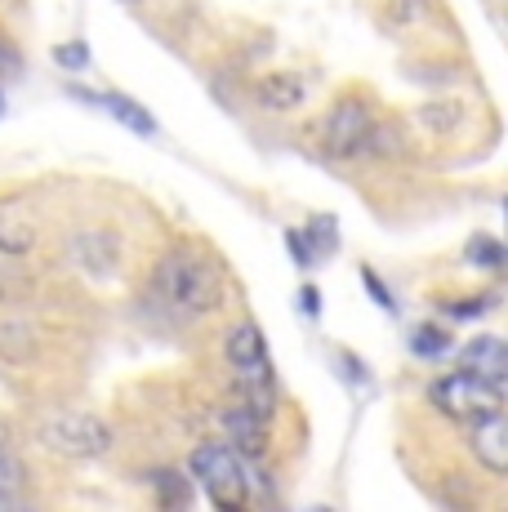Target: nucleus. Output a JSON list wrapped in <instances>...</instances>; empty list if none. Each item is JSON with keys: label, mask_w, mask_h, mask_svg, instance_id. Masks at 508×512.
I'll return each mask as SVG.
<instances>
[{"label": "nucleus", "mask_w": 508, "mask_h": 512, "mask_svg": "<svg viewBox=\"0 0 508 512\" xmlns=\"http://www.w3.org/2000/svg\"><path fill=\"white\" fill-rule=\"evenodd\" d=\"M156 294H161L170 308L188 312V317H201V312L223 308V294H228V281L214 268L210 259H197V254H170V259L156 268Z\"/></svg>", "instance_id": "obj_1"}, {"label": "nucleus", "mask_w": 508, "mask_h": 512, "mask_svg": "<svg viewBox=\"0 0 508 512\" xmlns=\"http://www.w3.org/2000/svg\"><path fill=\"white\" fill-rule=\"evenodd\" d=\"M192 477L205 486V495H210L214 508H223V512L246 508V499H250L246 468H241L237 450H228L223 441H210V446L192 450Z\"/></svg>", "instance_id": "obj_2"}, {"label": "nucleus", "mask_w": 508, "mask_h": 512, "mask_svg": "<svg viewBox=\"0 0 508 512\" xmlns=\"http://www.w3.org/2000/svg\"><path fill=\"white\" fill-rule=\"evenodd\" d=\"M428 397H433V406L442 410V415H451L459 423H477V419L495 415V410H504L500 383H486L468 370H455V374H446V379H437Z\"/></svg>", "instance_id": "obj_3"}, {"label": "nucleus", "mask_w": 508, "mask_h": 512, "mask_svg": "<svg viewBox=\"0 0 508 512\" xmlns=\"http://www.w3.org/2000/svg\"><path fill=\"white\" fill-rule=\"evenodd\" d=\"M41 441L67 459H99L112 450V428L85 410H58L54 419L41 423Z\"/></svg>", "instance_id": "obj_4"}, {"label": "nucleus", "mask_w": 508, "mask_h": 512, "mask_svg": "<svg viewBox=\"0 0 508 512\" xmlns=\"http://www.w3.org/2000/svg\"><path fill=\"white\" fill-rule=\"evenodd\" d=\"M375 116L361 98H339L335 112L326 116V152L339 156V161H353L357 152L370 147V134H375Z\"/></svg>", "instance_id": "obj_5"}, {"label": "nucleus", "mask_w": 508, "mask_h": 512, "mask_svg": "<svg viewBox=\"0 0 508 512\" xmlns=\"http://www.w3.org/2000/svg\"><path fill=\"white\" fill-rule=\"evenodd\" d=\"M473 459L482 464L491 477H504L508 472V423H504V410H495V415L477 419L473 423Z\"/></svg>", "instance_id": "obj_6"}, {"label": "nucleus", "mask_w": 508, "mask_h": 512, "mask_svg": "<svg viewBox=\"0 0 508 512\" xmlns=\"http://www.w3.org/2000/svg\"><path fill=\"white\" fill-rule=\"evenodd\" d=\"M459 370H468V374H477V379L500 383V388H504V374H508L504 343L495 339V334H477V339L468 343L464 352H459Z\"/></svg>", "instance_id": "obj_7"}, {"label": "nucleus", "mask_w": 508, "mask_h": 512, "mask_svg": "<svg viewBox=\"0 0 508 512\" xmlns=\"http://www.w3.org/2000/svg\"><path fill=\"white\" fill-rule=\"evenodd\" d=\"M223 446L228 450H241V455L259 459L263 450H268V423H263L259 415H250L246 406H232L228 415H223Z\"/></svg>", "instance_id": "obj_8"}, {"label": "nucleus", "mask_w": 508, "mask_h": 512, "mask_svg": "<svg viewBox=\"0 0 508 512\" xmlns=\"http://www.w3.org/2000/svg\"><path fill=\"white\" fill-rule=\"evenodd\" d=\"M254 98H259L268 112H295L299 103H304V81L290 72H277V76H263L259 85H254Z\"/></svg>", "instance_id": "obj_9"}, {"label": "nucleus", "mask_w": 508, "mask_h": 512, "mask_svg": "<svg viewBox=\"0 0 508 512\" xmlns=\"http://www.w3.org/2000/svg\"><path fill=\"white\" fill-rule=\"evenodd\" d=\"M268 352H263V330L259 326H250V321H241L237 330L228 334V361L232 366H254V361H263Z\"/></svg>", "instance_id": "obj_10"}, {"label": "nucleus", "mask_w": 508, "mask_h": 512, "mask_svg": "<svg viewBox=\"0 0 508 512\" xmlns=\"http://www.w3.org/2000/svg\"><path fill=\"white\" fill-rule=\"evenodd\" d=\"M99 103L116 116V121L125 125V130H134V134H156L152 112H148V107H139L134 98H125V94H107V98H99Z\"/></svg>", "instance_id": "obj_11"}, {"label": "nucleus", "mask_w": 508, "mask_h": 512, "mask_svg": "<svg viewBox=\"0 0 508 512\" xmlns=\"http://www.w3.org/2000/svg\"><path fill=\"white\" fill-rule=\"evenodd\" d=\"M152 486H156V499H161V508H192V481L183 477V472H174V468L156 472Z\"/></svg>", "instance_id": "obj_12"}, {"label": "nucleus", "mask_w": 508, "mask_h": 512, "mask_svg": "<svg viewBox=\"0 0 508 512\" xmlns=\"http://www.w3.org/2000/svg\"><path fill=\"white\" fill-rule=\"evenodd\" d=\"M23 490H27V468L18 464V459L0 455V508L18 504V499H23Z\"/></svg>", "instance_id": "obj_13"}, {"label": "nucleus", "mask_w": 508, "mask_h": 512, "mask_svg": "<svg viewBox=\"0 0 508 512\" xmlns=\"http://www.w3.org/2000/svg\"><path fill=\"white\" fill-rule=\"evenodd\" d=\"M410 348H415V357L437 361L446 348H451V334H446V330H437V326H419L415 334H410Z\"/></svg>", "instance_id": "obj_14"}, {"label": "nucleus", "mask_w": 508, "mask_h": 512, "mask_svg": "<svg viewBox=\"0 0 508 512\" xmlns=\"http://www.w3.org/2000/svg\"><path fill=\"white\" fill-rule=\"evenodd\" d=\"M468 263L500 272L504 268V245L495 241V236H473V241H468Z\"/></svg>", "instance_id": "obj_15"}, {"label": "nucleus", "mask_w": 508, "mask_h": 512, "mask_svg": "<svg viewBox=\"0 0 508 512\" xmlns=\"http://www.w3.org/2000/svg\"><path fill=\"white\" fill-rule=\"evenodd\" d=\"M335 228H339L335 219H312V228L304 232L312 241V254H317V259H321V254H335L339 250V232Z\"/></svg>", "instance_id": "obj_16"}, {"label": "nucleus", "mask_w": 508, "mask_h": 512, "mask_svg": "<svg viewBox=\"0 0 508 512\" xmlns=\"http://www.w3.org/2000/svg\"><path fill=\"white\" fill-rule=\"evenodd\" d=\"M54 63L67 67V72H85V67H90V45H85V41L58 45V49H54Z\"/></svg>", "instance_id": "obj_17"}, {"label": "nucleus", "mask_w": 508, "mask_h": 512, "mask_svg": "<svg viewBox=\"0 0 508 512\" xmlns=\"http://www.w3.org/2000/svg\"><path fill=\"white\" fill-rule=\"evenodd\" d=\"M459 116H464V107H424V112H419V121L428 125V130H455V121Z\"/></svg>", "instance_id": "obj_18"}, {"label": "nucleus", "mask_w": 508, "mask_h": 512, "mask_svg": "<svg viewBox=\"0 0 508 512\" xmlns=\"http://www.w3.org/2000/svg\"><path fill=\"white\" fill-rule=\"evenodd\" d=\"M286 245H290V254H295L299 268H317V254H312V245H308V236H304V232L290 228V232H286Z\"/></svg>", "instance_id": "obj_19"}, {"label": "nucleus", "mask_w": 508, "mask_h": 512, "mask_svg": "<svg viewBox=\"0 0 508 512\" xmlns=\"http://www.w3.org/2000/svg\"><path fill=\"white\" fill-rule=\"evenodd\" d=\"M361 281L370 285V294H375V303H379V308H393V294L384 290V281H379L375 272H366V268H361Z\"/></svg>", "instance_id": "obj_20"}, {"label": "nucleus", "mask_w": 508, "mask_h": 512, "mask_svg": "<svg viewBox=\"0 0 508 512\" xmlns=\"http://www.w3.org/2000/svg\"><path fill=\"white\" fill-rule=\"evenodd\" d=\"M32 232H0V250H27Z\"/></svg>", "instance_id": "obj_21"}, {"label": "nucleus", "mask_w": 508, "mask_h": 512, "mask_svg": "<svg viewBox=\"0 0 508 512\" xmlns=\"http://www.w3.org/2000/svg\"><path fill=\"white\" fill-rule=\"evenodd\" d=\"M299 303H304V312H308V317H317V308H321V294L312 290V285H304V290H299Z\"/></svg>", "instance_id": "obj_22"}, {"label": "nucleus", "mask_w": 508, "mask_h": 512, "mask_svg": "<svg viewBox=\"0 0 508 512\" xmlns=\"http://www.w3.org/2000/svg\"><path fill=\"white\" fill-rule=\"evenodd\" d=\"M18 67V54H14V45L5 41V36H0V72H14Z\"/></svg>", "instance_id": "obj_23"}, {"label": "nucleus", "mask_w": 508, "mask_h": 512, "mask_svg": "<svg viewBox=\"0 0 508 512\" xmlns=\"http://www.w3.org/2000/svg\"><path fill=\"white\" fill-rule=\"evenodd\" d=\"M0 112H5V98H0Z\"/></svg>", "instance_id": "obj_24"}, {"label": "nucleus", "mask_w": 508, "mask_h": 512, "mask_svg": "<svg viewBox=\"0 0 508 512\" xmlns=\"http://www.w3.org/2000/svg\"><path fill=\"white\" fill-rule=\"evenodd\" d=\"M130 5H139V0H130Z\"/></svg>", "instance_id": "obj_25"}]
</instances>
